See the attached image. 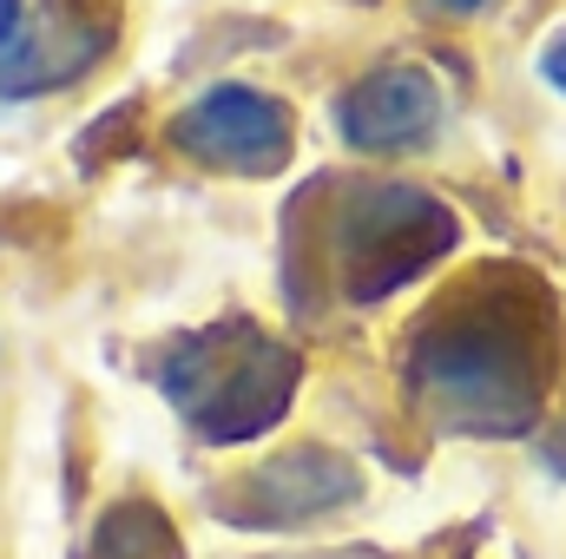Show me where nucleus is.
Listing matches in <instances>:
<instances>
[{"label": "nucleus", "instance_id": "f257e3e1", "mask_svg": "<svg viewBox=\"0 0 566 559\" xmlns=\"http://www.w3.org/2000/svg\"><path fill=\"white\" fill-rule=\"evenodd\" d=\"M554 389V296L527 271H474L409 342V395L448 434H527Z\"/></svg>", "mask_w": 566, "mask_h": 559}, {"label": "nucleus", "instance_id": "f03ea898", "mask_svg": "<svg viewBox=\"0 0 566 559\" xmlns=\"http://www.w3.org/2000/svg\"><path fill=\"white\" fill-rule=\"evenodd\" d=\"M296 382H303V356L277 336H264L251 316L191 329L158 362L165 402L198 441H218V447L277 428L296 402Z\"/></svg>", "mask_w": 566, "mask_h": 559}, {"label": "nucleus", "instance_id": "7ed1b4c3", "mask_svg": "<svg viewBox=\"0 0 566 559\" xmlns=\"http://www.w3.org/2000/svg\"><path fill=\"white\" fill-rule=\"evenodd\" d=\"M454 251V211L416 184H349L329 191V283L349 303H376Z\"/></svg>", "mask_w": 566, "mask_h": 559}, {"label": "nucleus", "instance_id": "20e7f679", "mask_svg": "<svg viewBox=\"0 0 566 559\" xmlns=\"http://www.w3.org/2000/svg\"><path fill=\"white\" fill-rule=\"evenodd\" d=\"M171 145L211 171H238V178H271L290 158V106L258 93V86H211L198 93L178 119Z\"/></svg>", "mask_w": 566, "mask_h": 559}, {"label": "nucleus", "instance_id": "39448f33", "mask_svg": "<svg viewBox=\"0 0 566 559\" xmlns=\"http://www.w3.org/2000/svg\"><path fill=\"white\" fill-rule=\"evenodd\" d=\"M356 494H363V474H356L343 454H329V447H290V454L251 467V474L231 487L224 514H231L238 527H303V520H316V514L349 507Z\"/></svg>", "mask_w": 566, "mask_h": 559}, {"label": "nucleus", "instance_id": "423d86ee", "mask_svg": "<svg viewBox=\"0 0 566 559\" xmlns=\"http://www.w3.org/2000/svg\"><path fill=\"white\" fill-rule=\"evenodd\" d=\"M336 133L356 151H416L441 133V86L422 66H376L343 93Z\"/></svg>", "mask_w": 566, "mask_h": 559}, {"label": "nucleus", "instance_id": "0eeeda50", "mask_svg": "<svg viewBox=\"0 0 566 559\" xmlns=\"http://www.w3.org/2000/svg\"><path fill=\"white\" fill-rule=\"evenodd\" d=\"M113 46V13H66V0H40V13L0 46V93H46L73 73H86Z\"/></svg>", "mask_w": 566, "mask_h": 559}, {"label": "nucleus", "instance_id": "6e6552de", "mask_svg": "<svg viewBox=\"0 0 566 559\" xmlns=\"http://www.w3.org/2000/svg\"><path fill=\"white\" fill-rule=\"evenodd\" d=\"M86 559H185V547H178L171 520H165L151 500H126V507H113V514L93 527Z\"/></svg>", "mask_w": 566, "mask_h": 559}, {"label": "nucleus", "instance_id": "1a4fd4ad", "mask_svg": "<svg viewBox=\"0 0 566 559\" xmlns=\"http://www.w3.org/2000/svg\"><path fill=\"white\" fill-rule=\"evenodd\" d=\"M541 80L566 93V27L554 33V40H547V46H541Z\"/></svg>", "mask_w": 566, "mask_h": 559}, {"label": "nucleus", "instance_id": "9d476101", "mask_svg": "<svg viewBox=\"0 0 566 559\" xmlns=\"http://www.w3.org/2000/svg\"><path fill=\"white\" fill-rule=\"evenodd\" d=\"M27 27V13H20V0H0V46H13V33Z\"/></svg>", "mask_w": 566, "mask_h": 559}, {"label": "nucleus", "instance_id": "9b49d317", "mask_svg": "<svg viewBox=\"0 0 566 559\" xmlns=\"http://www.w3.org/2000/svg\"><path fill=\"white\" fill-rule=\"evenodd\" d=\"M316 559H382V553H369V547H349V553H316Z\"/></svg>", "mask_w": 566, "mask_h": 559}, {"label": "nucleus", "instance_id": "f8f14e48", "mask_svg": "<svg viewBox=\"0 0 566 559\" xmlns=\"http://www.w3.org/2000/svg\"><path fill=\"white\" fill-rule=\"evenodd\" d=\"M441 7H454V13H474V7H488V0H441Z\"/></svg>", "mask_w": 566, "mask_h": 559}]
</instances>
